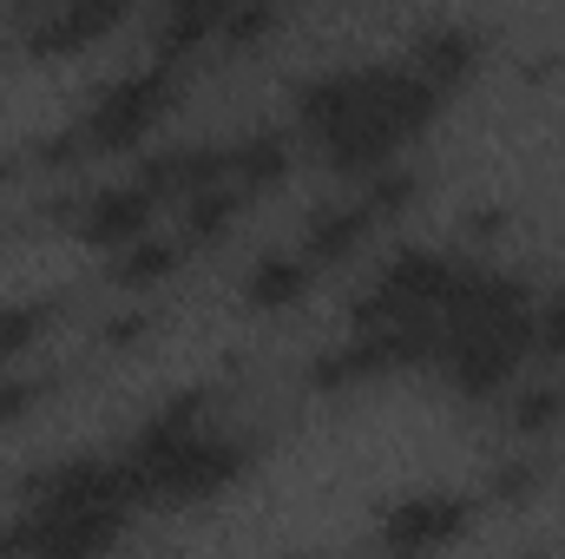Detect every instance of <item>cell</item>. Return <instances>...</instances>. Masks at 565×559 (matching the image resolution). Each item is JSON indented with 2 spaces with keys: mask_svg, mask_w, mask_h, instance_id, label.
<instances>
[{
  "mask_svg": "<svg viewBox=\"0 0 565 559\" xmlns=\"http://www.w3.org/2000/svg\"><path fill=\"white\" fill-rule=\"evenodd\" d=\"M440 106L447 99L402 60V66H329V73H309L296 86L289 119H296V133L316 145V158L335 178L362 184V178L402 165V151L440 119Z\"/></svg>",
  "mask_w": 565,
  "mask_h": 559,
  "instance_id": "1",
  "label": "cell"
},
{
  "mask_svg": "<svg viewBox=\"0 0 565 559\" xmlns=\"http://www.w3.org/2000/svg\"><path fill=\"white\" fill-rule=\"evenodd\" d=\"M132 507H145V487L126 454H79L46 467L26 487V520L13 527L33 553H113L126 540Z\"/></svg>",
  "mask_w": 565,
  "mask_h": 559,
  "instance_id": "2",
  "label": "cell"
},
{
  "mask_svg": "<svg viewBox=\"0 0 565 559\" xmlns=\"http://www.w3.org/2000/svg\"><path fill=\"white\" fill-rule=\"evenodd\" d=\"M126 461H132V474H139L145 500L198 507V500L224 494V487L250 467V441L211 428L204 395H178L171 409H158V415L132 434Z\"/></svg>",
  "mask_w": 565,
  "mask_h": 559,
  "instance_id": "3",
  "label": "cell"
},
{
  "mask_svg": "<svg viewBox=\"0 0 565 559\" xmlns=\"http://www.w3.org/2000/svg\"><path fill=\"white\" fill-rule=\"evenodd\" d=\"M178 106V73L171 60L139 66V73H119L93 93V106L79 113V126L66 133L73 145H53V158H126L139 151Z\"/></svg>",
  "mask_w": 565,
  "mask_h": 559,
  "instance_id": "4",
  "label": "cell"
},
{
  "mask_svg": "<svg viewBox=\"0 0 565 559\" xmlns=\"http://www.w3.org/2000/svg\"><path fill=\"white\" fill-rule=\"evenodd\" d=\"M467 271H473V257H454L434 244H402L382 257V271L369 277L349 323H440L447 303L460 296Z\"/></svg>",
  "mask_w": 565,
  "mask_h": 559,
  "instance_id": "5",
  "label": "cell"
},
{
  "mask_svg": "<svg viewBox=\"0 0 565 559\" xmlns=\"http://www.w3.org/2000/svg\"><path fill=\"white\" fill-rule=\"evenodd\" d=\"M473 527V500L467 494H447V487H422V494H402L382 507L375 520V540L388 553H440V547H460Z\"/></svg>",
  "mask_w": 565,
  "mask_h": 559,
  "instance_id": "6",
  "label": "cell"
},
{
  "mask_svg": "<svg viewBox=\"0 0 565 559\" xmlns=\"http://www.w3.org/2000/svg\"><path fill=\"white\" fill-rule=\"evenodd\" d=\"M158 211H164V198H158L145 178H119V184L86 191V204L73 211V238H79L86 251L113 257V251L139 244L145 231H158Z\"/></svg>",
  "mask_w": 565,
  "mask_h": 559,
  "instance_id": "7",
  "label": "cell"
},
{
  "mask_svg": "<svg viewBox=\"0 0 565 559\" xmlns=\"http://www.w3.org/2000/svg\"><path fill=\"white\" fill-rule=\"evenodd\" d=\"M126 20H132V0H53L40 13V27L26 33V53L33 60H73V53L106 46Z\"/></svg>",
  "mask_w": 565,
  "mask_h": 559,
  "instance_id": "8",
  "label": "cell"
},
{
  "mask_svg": "<svg viewBox=\"0 0 565 559\" xmlns=\"http://www.w3.org/2000/svg\"><path fill=\"white\" fill-rule=\"evenodd\" d=\"M375 231H382V211H375L362 191H349V198L316 204V218L302 224V238H296V244L316 257V271H335V264L362 257V251L375 244Z\"/></svg>",
  "mask_w": 565,
  "mask_h": 559,
  "instance_id": "9",
  "label": "cell"
},
{
  "mask_svg": "<svg viewBox=\"0 0 565 559\" xmlns=\"http://www.w3.org/2000/svg\"><path fill=\"white\" fill-rule=\"evenodd\" d=\"M480 60H487V46H480L473 27H427L422 40H415V53H408V66L422 73L440 99L467 93L480 80Z\"/></svg>",
  "mask_w": 565,
  "mask_h": 559,
  "instance_id": "10",
  "label": "cell"
},
{
  "mask_svg": "<svg viewBox=\"0 0 565 559\" xmlns=\"http://www.w3.org/2000/svg\"><path fill=\"white\" fill-rule=\"evenodd\" d=\"M316 257L302 251V244H289V251H264L250 271H244V309L250 316H282V309H296L309 289H316Z\"/></svg>",
  "mask_w": 565,
  "mask_h": 559,
  "instance_id": "11",
  "label": "cell"
},
{
  "mask_svg": "<svg viewBox=\"0 0 565 559\" xmlns=\"http://www.w3.org/2000/svg\"><path fill=\"white\" fill-rule=\"evenodd\" d=\"M184 257H191V238L184 231H145L139 244L113 251L106 264H113V289L119 296H151V289H164V283L184 271Z\"/></svg>",
  "mask_w": 565,
  "mask_h": 559,
  "instance_id": "12",
  "label": "cell"
},
{
  "mask_svg": "<svg viewBox=\"0 0 565 559\" xmlns=\"http://www.w3.org/2000/svg\"><path fill=\"white\" fill-rule=\"evenodd\" d=\"M237 0H164L158 7V60H191L198 46L224 40Z\"/></svg>",
  "mask_w": 565,
  "mask_h": 559,
  "instance_id": "13",
  "label": "cell"
},
{
  "mask_svg": "<svg viewBox=\"0 0 565 559\" xmlns=\"http://www.w3.org/2000/svg\"><path fill=\"white\" fill-rule=\"evenodd\" d=\"M231 178H237L250 198L277 191L282 178H289V139H282V133H250V139H237L231 145Z\"/></svg>",
  "mask_w": 565,
  "mask_h": 559,
  "instance_id": "14",
  "label": "cell"
},
{
  "mask_svg": "<svg viewBox=\"0 0 565 559\" xmlns=\"http://www.w3.org/2000/svg\"><path fill=\"white\" fill-rule=\"evenodd\" d=\"M500 402H507V428L520 441H540V434H553L565 421V382H526V389L513 382Z\"/></svg>",
  "mask_w": 565,
  "mask_h": 559,
  "instance_id": "15",
  "label": "cell"
},
{
  "mask_svg": "<svg viewBox=\"0 0 565 559\" xmlns=\"http://www.w3.org/2000/svg\"><path fill=\"white\" fill-rule=\"evenodd\" d=\"M53 336V303H33V296H20V303H0V369H13V362H26L40 342Z\"/></svg>",
  "mask_w": 565,
  "mask_h": 559,
  "instance_id": "16",
  "label": "cell"
},
{
  "mask_svg": "<svg viewBox=\"0 0 565 559\" xmlns=\"http://www.w3.org/2000/svg\"><path fill=\"white\" fill-rule=\"evenodd\" d=\"M533 362H565V289L533 303Z\"/></svg>",
  "mask_w": 565,
  "mask_h": 559,
  "instance_id": "17",
  "label": "cell"
},
{
  "mask_svg": "<svg viewBox=\"0 0 565 559\" xmlns=\"http://www.w3.org/2000/svg\"><path fill=\"white\" fill-rule=\"evenodd\" d=\"M270 27H277V7H270V0H237V13H231V27H224V46H231V53H250V46L270 40Z\"/></svg>",
  "mask_w": 565,
  "mask_h": 559,
  "instance_id": "18",
  "label": "cell"
},
{
  "mask_svg": "<svg viewBox=\"0 0 565 559\" xmlns=\"http://www.w3.org/2000/svg\"><path fill=\"white\" fill-rule=\"evenodd\" d=\"M40 395H46V382H40V376H0V428H13L20 415H33V409H40Z\"/></svg>",
  "mask_w": 565,
  "mask_h": 559,
  "instance_id": "19",
  "label": "cell"
},
{
  "mask_svg": "<svg viewBox=\"0 0 565 559\" xmlns=\"http://www.w3.org/2000/svg\"><path fill=\"white\" fill-rule=\"evenodd\" d=\"M13 171H20V158H7V151H0V191L13 184Z\"/></svg>",
  "mask_w": 565,
  "mask_h": 559,
  "instance_id": "20",
  "label": "cell"
}]
</instances>
